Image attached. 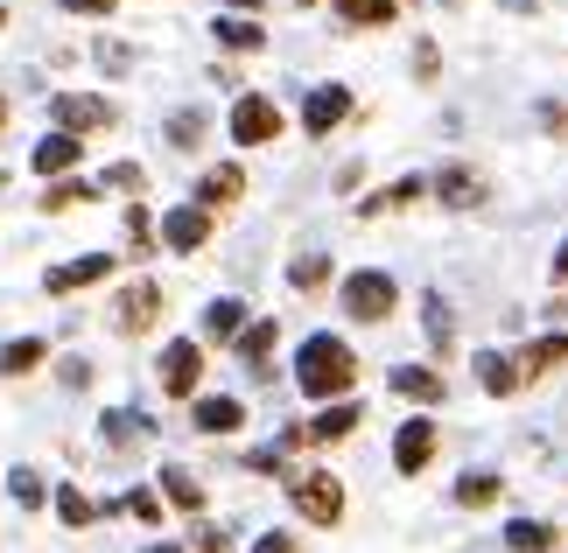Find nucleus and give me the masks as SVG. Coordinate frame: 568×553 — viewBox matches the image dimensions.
<instances>
[{"label": "nucleus", "mask_w": 568, "mask_h": 553, "mask_svg": "<svg viewBox=\"0 0 568 553\" xmlns=\"http://www.w3.org/2000/svg\"><path fill=\"white\" fill-rule=\"evenodd\" d=\"M126 238H134V253L155 246V225H148V204H126Z\"/></svg>", "instance_id": "obj_35"}, {"label": "nucleus", "mask_w": 568, "mask_h": 553, "mask_svg": "<svg viewBox=\"0 0 568 553\" xmlns=\"http://www.w3.org/2000/svg\"><path fill=\"white\" fill-rule=\"evenodd\" d=\"M0 120H8V99H0Z\"/></svg>", "instance_id": "obj_45"}, {"label": "nucleus", "mask_w": 568, "mask_h": 553, "mask_svg": "<svg viewBox=\"0 0 568 553\" xmlns=\"http://www.w3.org/2000/svg\"><path fill=\"white\" fill-rule=\"evenodd\" d=\"M169 141H176V147H196V141H204V113H176V120H169Z\"/></svg>", "instance_id": "obj_36"}, {"label": "nucleus", "mask_w": 568, "mask_h": 553, "mask_svg": "<svg viewBox=\"0 0 568 553\" xmlns=\"http://www.w3.org/2000/svg\"><path fill=\"white\" fill-rule=\"evenodd\" d=\"M246 329H253V322H246V301L217 295V301L204 308V337H211V344H239V337H246Z\"/></svg>", "instance_id": "obj_17"}, {"label": "nucleus", "mask_w": 568, "mask_h": 553, "mask_svg": "<svg viewBox=\"0 0 568 553\" xmlns=\"http://www.w3.org/2000/svg\"><path fill=\"white\" fill-rule=\"evenodd\" d=\"M232 8H246V14H253V8H260V0H232Z\"/></svg>", "instance_id": "obj_44"}, {"label": "nucleus", "mask_w": 568, "mask_h": 553, "mask_svg": "<svg viewBox=\"0 0 568 553\" xmlns=\"http://www.w3.org/2000/svg\"><path fill=\"white\" fill-rule=\"evenodd\" d=\"M295 8H316V0H295Z\"/></svg>", "instance_id": "obj_46"}, {"label": "nucleus", "mask_w": 568, "mask_h": 553, "mask_svg": "<svg viewBox=\"0 0 568 553\" xmlns=\"http://www.w3.org/2000/svg\"><path fill=\"white\" fill-rule=\"evenodd\" d=\"M477 386H485L491 400H513V392L527 386L519 379V358H506V350H477Z\"/></svg>", "instance_id": "obj_12"}, {"label": "nucleus", "mask_w": 568, "mask_h": 553, "mask_svg": "<svg viewBox=\"0 0 568 553\" xmlns=\"http://www.w3.org/2000/svg\"><path fill=\"white\" fill-rule=\"evenodd\" d=\"M92 512H99V504L84 498L78 483H57V519H63V525H92Z\"/></svg>", "instance_id": "obj_30"}, {"label": "nucleus", "mask_w": 568, "mask_h": 553, "mask_svg": "<svg viewBox=\"0 0 568 553\" xmlns=\"http://www.w3.org/2000/svg\"><path fill=\"white\" fill-rule=\"evenodd\" d=\"M428 190V175H400V183H393V190H373V196H365V217H379V211H400V204H414V196H422Z\"/></svg>", "instance_id": "obj_23"}, {"label": "nucleus", "mask_w": 568, "mask_h": 553, "mask_svg": "<svg viewBox=\"0 0 568 553\" xmlns=\"http://www.w3.org/2000/svg\"><path fill=\"white\" fill-rule=\"evenodd\" d=\"M295 386H302V400H352V386H358V358H352V344L331 337V329H316L310 344L295 350Z\"/></svg>", "instance_id": "obj_1"}, {"label": "nucleus", "mask_w": 568, "mask_h": 553, "mask_svg": "<svg viewBox=\"0 0 568 553\" xmlns=\"http://www.w3.org/2000/svg\"><path fill=\"white\" fill-rule=\"evenodd\" d=\"M105 183H113V190H134V196H141V183H148V175H141L134 162H120V168H105Z\"/></svg>", "instance_id": "obj_37"}, {"label": "nucleus", "mask_w": 568, "mask_h": 553, "mask_svg": "<svg viewBox=\"0 0 568 553\" xmlns=\"http://www.w3.org/2000/svg\"><path fill=\"white\" fill-rule=\"evenodd\" d=\"M126 512H134V519H162V498L155 491H134V498H126Z\"/></svg>", "instance_id": "obj_38"}, {"label": "nucleus", "mask_w": 568, "mask_h": 553, "mask_svg": "<svg viewBox=\"0 0 568 553\" xmlns=\"http://www.w3.org/2000/svg\"><path fill=\"white\" fill-rule=\"evenodd\" d=\"M105 274H113V259H105V253H84V259H71V267H50V274H42V287H50V295H71V287H92Z\"/></svg>", "instance_id": "obj_13"}, {"label": "nucleus", "mask_w": 568, "mask_h": 553, "mask_svg": "<svg viewBox=\"0 0 568 553\" xmlns=\"http://www.w3.org/2000/svg\"><path fill=\"white\" fill-rule=\"evenodd\" d=\"M491 498H498V477L491 470H470L464 483H456V504H464V512H485Z\"/></svg>", "instance_id": "obj_28"}, {"label": "nucleus", "mask_w": 568, "mask_h": 553, "mask_svg": "<svg viewBox=\"0 0 568 553\" xmlns=\"http://www.w3.org/2000/svg\"><path fill=\"white\" fill-rule=\"evenodd\" d=\"M344 113H352V92H344V84H316V92L302 99V134H316V141H323Z\"/></svg>", "instance_id": "obj_9"}, {"label": "nucleus", "mask_w": 568, "mask_h": 553, "mask_svg": "<svg viewBox=\"0 0 568 553\" xmlns=\"http://www.w3.org/2000/svg\"><path fill=\"white\" fill-rule=\"evenodd\" d=\"M8 498L21 504V512H36V504H42V498H50V483H42L36 470H14V477H8Z\"/></svg>", "instance_id": "obj_32"}, {"label": "nucleus", "mask_w": 568, "mask_h": 553, "mask_svg": "<svg viewBox=\"0 0 568 553\" xmlns=\"http://www.w3.org/2000/svg\"><path fill=\"white\" fill-rule=\"evenodd\" d=\"M386 386L400 392V400H414V407H435V400H443V371H428V365H400Z\"/></svg>", "instance_id": "obj_19"}, {"label": "nucleus", "mask_w": 568, "mask_h": 553, "mask_svg": "<svg viewBox=\"0 0 568 553\" xmlns=\"http://www.w3.org/2000/svg\"><path fill=\"white\" fill-rule=\"evenodd\" d=\"M162 316V287L155 280H134V287H120V301H113V322H120V337H141V329H155Z\"/></svg>", "instance_id": "obj_7"}, {"label": "nucleus", "mask_w": 568, "mask_h": 553, "mask_svg": "<svg viewBox=\"0 0 568 553\" xmlns=\"http://www.w3.org/2000/svg\"><path fill=\"white\" fill-rule=\"evenodd\" d=\"M555 365H568V329H548V337H534L527 350H519V379H540V371H555Z\"/></svg>", "instance_id": "obj_14"}, {"label": "nucleus", "mask_w": 568, "mask_h": 553, "mask_svg": "<svg viewBox=\"0 0 568 553\" xmlns=\"http://www.w3.org/2000/svg\"><path fill=\"white\" fill-rule=\"evenodd\" d=\"M204 238H211V211H204V204H183V211L162 217V246H169V253H196Z\"/></svg>", "instance_id": "obj_11"}, {"label": "nucleus", "mask_w": 568, "mask_h": 553, "mask_svg": "<svg viewBox=\"0 0 568 553\" xmlns=\"http://www.w3.org/2000/svg\"><path fill=\"white\" fill-rule=\"evenodd\" d=\"M148 553H183V546H169V540H155V546H148Z\"/></svg>", "instance_id": "obj_43"}, {"label": "nucleus", "mask_w": 568, "mask_h": 553, "mask_svg": "<svg viewBox=\"0 0 568 553\" xmlns=\"http://www.w3.org/2000/svg\"><path fill=\"white\" fill-rule=\"evenodd\" d=\"M232 141H239V147L281 141V105H274V99H260V92H246V99L232 105Z\"/></svg>", "instance_id": "obj_5"}, {"label": "nucleus", "mask_w": 568, "mask_h": 553, "mask_svg": "<svg viewBox=\"0 0 568 553\" xmlns=\"http://www.w3.org/2000/svg\"><path fill=\"white\" fill-rule=\"evenodd\" d=\"M63 8H71V14H113L120 0H63Z\"/></svg>", "instance_id": "obj_40"}, {"label": "nucleus", "mask_w": 568, "mask_h": 553, "mask_svg": "<svg viewBox=\"0 0 568 553\" xmlns=\"http://www.w3.org/2000/svg\"><path fill=\"white\" fill-rule=\"evenodd\" d=\"M288 504H295L310 525H337V519H344V483H337L331 470H295V477H288Z\"/></svg>", "instance_id": "obj_2"}, {"label": "nucleus", "mask_w": 568, "mask_h": 553, "mask_svg": "<svg viewBox=\"0 0 568 553\" xmlns=\"http://www.w3.org/2000/svg\"><path fill=\"white\" fill-rule=\"evenodd\" d=\"M162 498L176 504V512H204V483H196L190 470H176V462L162 470Z\"/></svg>", "instance_id": "obj_22"}, {"label": "nucleus", "mask_w": 568, "mask_h": 553, "mask_svg": "<svg viewBox=\"0 0 568 553\" xmlns=\"http://www.w3.org/2000/svg\"><path fill=\"white\" fill-rule=\"evenodd\" d=\"M422 322H428V344H435V350H449L456 322H449V301H443V295H422Z\"/></svg>", "instance_id": "obj_29"}, {"label": "nucleus", "mask_w": 568, "mask_h": 553, "mask_svg": "<svg viewBox=\"0 0 568 553\" xmlns=\"http://www.w3.org/2000/svg\"><path fill=\"white\" fill-rule=\"evenodd\" d=\"M428 455H435V420L428 413H414L400 434H393V470L400 477H422L428 470Z\"/></svg>", "instance_id": "obj_8"}, {"label": "nucleus", "mask_w": 568, "mask_h": 553, "mask_svg": "<svg viewBox=\"0 0 568 553\" xmlns=\"http://www.w3.org/2000/svg\"><path fill=\"white\" fill-rule=\"evenodd\" d=\"M239 196H246V168H211L204 175V183H196V196H190V204H204V211H225V204H239Z\"/></svg>", "instance_id": "obj_15"}, {"label": "nucleus", "mask_w": 568, "mask_h": 553, "mask_svg": "<svg viewBox=\"0 0 568 553\" xmlns=\"http://www.w3.org/2000/svg\"><path fill=\"white\" fill-rule=\"evenodd\" d=\"M337 14L352 21V29H386V21L400 14V0H337Z\"/></svg>", "instance_id": "obj_24"}, {"label": "nucleus", "mask_w": 568, "mask_h": 553, "mask_svg": "<svg viewBox=\"0 0 568 553\" xmlns=\"http://www.w3.org/2000/svg\"><path fill=\"white\" fill-rule=\"evenodd\" d=\"M211 35L225 42V50H246V57L260 50V42H267V29H260V21H239V14H217V21H211Z\"/></svg>", "instance_id": "obj_21"}, {"label": "nucleus", "mask_w": 568, "mask_h": 553, "mask_svg": "<svg viewBox=\"0 0 568 553\" xmlns=\"http://www.w3.org/2000/svg\"><path fill=\"white\" fill-rule=\"evenodd\" d=\"M190 428H204V434H232V428H246V407L225 400V392H211V400H196V407H190Z\"/></svg>", "instance_id": "obj_18"}, {"label": "nucleus", "mask_w": 568, "mask_h": 553, "mask_svg": "<svg viewBox=\"0 0 568 553\" xmlns=\"http://www.w3.org/2000/svg\"><path fill=\"white\" fill-rule=\"evenodd\" d=\"M155 379H162V392H169V400H190V392H196V379H204V344H190V337H176V344L162 350Z\"/></svg>", "instance_id": "obj_4"}, {"label": "nucleus", "mask_w": 568, "mask_h": 553, "mask_svg": "<svg viewBox=\"0 0 568 553\" xmlns=\"http://www.w3.org/2000/svg\"><path fill=\"white\" fill-rule=\"evenodd\" d=\"M92 204V183H50V196H42V211H78Z\"/></svg>", "instance_id": "obj_34"}, {"label": "nucleus", "mask_w": 568, "mask_h": 553, "mask_svg": "<svg viewBox=\"0 0 568 553\" xmlns=\"http://www.w3.org/2000/svg\"><path fill=\"white\" fill-rule=\"evenodd\" d=\"M42 358H50V344H42V337H14L8 350H0V371H8V379H21V371H36Z\"/></svg>", "instance_id": "obj_26"}, {"label": "nucleus", "mask_w": 568, "mask_h": 553, "mask_svg": "<svg viewBox=\"0 0 568 553\" xmlns=\"http://www.w3.org/2000/svg\"><path fill=\"white\" fill-rule=\"evenodd\" d=\"M288 280L302 287V295H310V287H323V280H331V259H323V253H302L295 267H288Z\"/></svg>", "instance_id": "obj_33"}, {"label": "nucleus", "mask_w": 568, "mask_h": 553, "mask_svg": "<svg viewBox=\"0 0 568 553\" xmlns=\"http://www.w3.org/2000/svg\"><path fill=\"white\" fill-rule=\"evenodd\" d=\"M92 126H113V105L84 92H57V134H92Z\"/></svg>", "instance_id": "obj_10"}, {"label": "nucleus", "mask_w": 568, "mask_h": 553, "mask_svg": "<svg viewBox=\"0 0 568 553\" xmlns=\"http://www.w3.org/2000/svg\"><path fill=\"white\" fill-rule=\"evenodd\" d=\"M0 29H8V8H0Z\"/></svg>", "instance_id": "obj_47"}, {"label": "nucleus", "mask_w": 568, "mask_h": 553, "mask_svg": "<svg viewBox=\"0 0 568 553\" xmlns=\"http://www.w3.org/2000/svg\"><path fill=\"white\" fill-rule=\"evenodd\" d=\"M99 428H105V441H113V449H126V441H141V434H148V420L120 407V413H105V420H99Z\"/></svg>", "instance_id": "obj_31"}, {"label": "nucleus", "mask_w": 568, "mask_h": 553, "mask_svg": "<svg viewBox=\"0 0 568 553\" xmlns=\"http://www.w3.org/2000/svg\"><path fill=\"white\" fill-rule=\"evenodd\" d=\"M548 274H555V280H568V238H561V246H555V259H548Z\"/></svg>", "instance_id": "obj_42"}, {"label": "nucleus", "mask_w": 568, "mask_h": 553, "mask_svg": "<svg viewBox=\"0 0 568 553\" xmlns=\"http://www.w3.org/2000/svg\"><path fill=\"white\" fill-rule=\"evenodd\" d=\"M274 337H281V322H274V316H260V322L246 329V337H239V358H246V365H267Z\"/></svg>", "instance_id": "obj_27"}, {"label": "nucleus", "mask_w": 568, "mask_h": 553, "mask_svg": "<svg viewBox=\"0 0 568 553\" xmlns=\"http://www.w3.org/2000/svg\"><path fill=\"white\" fill-rule=\"evenodd\" d=\"M428 190H435V196H443V204H449V211H470V204H485V183H477V175H470L464 162H449V168H443V175H435V183H428Z\"/></svg>", "instance_id": "obj_16"}, {"label": "nucleus", "mask_w": 568, "mask_h": 553, "mask_svg": "<svg viewBox=\"0 0 568 553\" xmlns=\"http://www.w3.org/2000/svg\"><path fill=\"white\" fill-rule=\"evenodd\" d=\"M78 154H84L78 134H42L29 162H36V175H71V168H78Z\"/></svg>", "instance_id": "obj_20"}, {"label": "nucleus", "mask_w": 568, "mask_h": 553, "mask_svg": "<svg viewBox=\"0 0 568 553\" xmlns=\"http://www.w3.org/2000/svg\"><path fill=\"white\" fill-rule=\"evenodd\" d=\"M196 553H232V540L225 533H204V540H196Z\"/></svg>", "instance_id": "obj_41"}, {"label": "nucleus", "mask_w": 568, "mask_h": 553, "mask_svg": "<svg viewBox=\"0 0 568 553\" xmlns=\"http://www.w3.org/2000/svg\"><path fill=\"white\" fill-rule=\"evenodd\" d=\"M555 540H561V533H555V525H540V519H513V525H506V546H513V553H548Z\"/></svg>", "instance_id": "obj_25"}, {"label": "nucleus", "mask_w": 568, "mask_h": 553, "mask_svg": "<svg viewBox=\"0 0 568 553\" xmlns=\"http://www.w3.org/2000/svg\"><path fill=\"white\" fill-rule=\"evenodd\" d=\"M253 553H302V546H295L288 533H260V540H253Z\"/></svg>", "instance_id": "obj_39"}, {"label": "nucleus", "mask_w": 568, "mask_h": 553, "mask_svg": "<svg viewBox=\"0 0 568 553\" xmlns=\"http://www.w3.org/2000/svg\"><path fill=\"white\" fill-rule=\"evenodd\" d=\"M358 400H337V407H323L316 420H302V428H288V434H281V449H302V441H344V434H352L358 428Z\"/></svg>", "instance_id": "obj_6"}, {"label": "nucleus", "mask_w": 568, "mask_h": 553, "mask_svg": "<svg viewBox=\"0 0 568 553\" xmlns=\"http://www.w3.org/2000/svg\"><path fill=\"white\" fill-rule=\"evenodd\" d=\"M393 308H400V280H393V274L358 267L352 280H344V316H358V322H386Z\"/></svg>", "instance_id": "obj_3"}]
</instances>
